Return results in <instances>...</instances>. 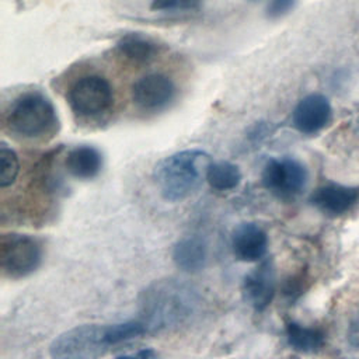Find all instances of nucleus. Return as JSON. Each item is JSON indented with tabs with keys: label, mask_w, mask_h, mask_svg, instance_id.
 I'll use <instances>...</instances> for the list:
<instances>
[{
	"label": "nucleus",
	"mask_w": 359,
	"mask_h": 359,
	"mask_svg": "<svg viewBox=\"0 0 359 359\" xmlns=\"http://www.w3.org/2000/svg\"><path fill=\"white\" fill-rule=\"evenodd\" d=\"M147 332L137 318L116 324H84L62 332L49 348L52 359H100L112 346Z\"/></svg>",
	"instance_id": "obj_1"
},
{
	"label": "nucleus",
	"mask_w": 359,
	"mask_h": 359,
	"mask_svg": "<svg viewBox=\"0 0 359 359\" xmlns=\"http://www.w3.org/2000/svg\"><path fill=\"white\" fill-rule=\"evenodd\" d=\"M196 290L178 279H161L151 283L140 297V321L149 331L177 328L196 313Z\"/></svg>",
	"instance_id": "obj_2"
},
{
	"label": "nucleus",
	"mask_w": 359,
	"mask_h": 359,
	"mask_svg": "<svg viewBox=\"0 0 359 359\" xmlns=\"http://www.w3.org/2000/svg\"><path fill=\"white\" fill-rule=\"evenodd\" d=\"M210 156L199 149H189L163 158L154 168V182L168 202H181L192 195L206 180L212 164Z\"/></svg>",
	"instance_id": "obj_3"
},
{
	"label": "nucleus",
	"mask_w": 359,
	"mask_h": 359,
	"mask_svg": "<svg viewBox=\"0 0 359 359\" xmlns=\"http://www.w3.org/2000/svg\"><path fill=\"white\" fill-rule=\"evenodd\" d=\"M57 123L53 104L41 93L20 95L7 112L8 129L25 139H39L50 135Z\"/></svg>",
	"instance_id": "obj_4"
},
{
	"label": "nucleus",
	"mask_w": 359,
	"mask_h": 359,
	"mask_svg": "<svg viewBox=\"0 0 359 359\" xmlns=\"http://www.w3.org/2000/svg\"><path fill=\"white\" fill-rule=\"evenodd\" d=\"M39 240L28 234L7 233L0 240V268L4 276L21 279L32 273L42 262Z\"/></svg>",
	"instance_id": "obj_5"
},
{
	"label": "nucleus",
	"mask_w": 359,
	"mask_h": 359,
	"mask_svg": "<svg viewBox=\"0 0 359 359\" xmlns=\"http://www.w3.org/2000/svg\"><path fill=\"white\" fill-rule=\"evenodd\" d=\"M306 165L293 157L269 158L262 170V185L280 201H293L307 184Z\"/></svg>",
	"instance_id": "obj_6"
},
{
	"label": "nucleus",
	"mask_w": 359,
	"mask_h": 359,
	"mask_svg": "<svg viewBox=\"0 0 359 359\" xmlns=\"http://www.w3.org/2000/svg\"><path fill=\"white\" fill-rule=\"evenodd\" d=\"M67 101L76 115L81 118H97L111 109L114 93L105 77L88 74L77 79L70 86Z\"/></svg>",
	"instance_id": "obj_7"
},
{
	"label": "nucleus",
	"mask_w": 359,
	"mask_h": 359,
	"mask_svg": "<svg viewBox=\"0 0 359 359\" xmlns=\"http://www.w3.org/2000/svg\"><path fill=\"white\" fill-rule=\"evenodd\" d=\"M174 81L161 73H150L132 86V101L143 111H160L175 97Z\"/></svg>",
	"instance_id": "obj_8"
},
{
	"label": "nucleus",
	"mask_w": 359,
	"mask_h": 359,
	"mask_svg": "<svg viewBox=\"0 0 359 359\" xmlns=\"http://www.w3.org/2000/svg\"><path fill=\"white\" fill-rule=\"evenodd\" d=\"M275 279V266L269 258L250 271L244 276L241 285L245 303H248L255 311H264L273 299L276 287Z\"/></svg>",
	"instance_id": "obj_9"
},
{
	"label": "nucleus",
	"mask_w": 359,
	"mask_h": 359,
	"mask_svg": "<svg viewBox=\"0 0 359 359\" xmlns=\"http://www.w3.org/2000/svg\"><path fill=\"white\" fill-rule=\"evenodd\" d=\"M331 104L323 94H309L294 107L293 126L304 135H314L324 129L331 119Z\"/></svg>",
	"instance_id": "obj_10"
},
{
	"label": "nucleus",
	"mask_w": 359,
	"mask_h": 359,
	"mask_svg": "<svg viewBox=\"0 0 359 359\" xmlns=\"http://www.w3.org/2000/svg\"><path fill=\"white\" fill-rule=\"evenodd\" d=\"M310 202L328 216H339L359 202V188L330 182L318 187L311 194Z\"/></svg>",
	"instance_id": "obj_11"
},
{
	"label": "nucleus",
	"mask_w": 359,
	"mask_h": 359,
	"mask_svg": "<svg viewBox=\"0 0 359 359\" xmlns=\"http://www.w3.org/2000/svg\"><path fill=\"white\" fill-rule=\"evenodd\" d=\"M268 248V236L257 223H241L231 234V250L234 257L243 262L262 259Z\"/></svg>",
	"instance_id": "obj_12"
},
{
	"label": "nucleus",
	"mask_w": 359,
	"mask_h": 359,
	"mask_svg": "<svg viewBox=\"0 0 359 359\" xmlns=\"http://www.w3.org/2000/svg\"><path fill=\"white\" fill-rule=\"evenodd\" d=\"M65 165L72 177L77 180H93L101 171L102 156L93 146H77L67 153Z\"/></svg>",
	"instance_id": "obj_13"
},
{
	"label": "nucleus",
	"mask_w": 359,
	"mask_h": 359,
	"mask_svg": "<svg viewBox=\"0 0 359 359\" xmlns=\"http://www.w3.org/2000/svg\"><path fill=\"white\" fill-rule=\"evenodd\" d=\"M172 259L180 269L185 272H198L206 264L208 247L198 236L184 237L174 245Z\"/></svg>",
	"instance_id": "obj_14"
},
{
	"label": "nucleus",
	"mask_w": 359,
	"mask_h": 359,
	"mask_svg": "<svg viewBox=\"0 0 359 359\" xmlns=\"http://www.w3.org/2000/svg\"><path fill=\"white\" fill-rule=\"evenodd\" d=\"M287 344L297 352L313 353L321 349L325 341L323 330L317 327H306L296 321H287L285 327Z\"/></svg>",
	"instance_id": "obj_15"
},
{
	"label": "nucleus",
	"mask_w": 359,
	"mask_h": 359,
	"mask_svg": "<svg viewBox=\"0 0 359 359\" xmlns=\"http://www.w3.org/2000/svg\"><path fill=\"white\" fill-rule=\"evenodd\" d=\"M116 48L121 56L133 63H144L150 60L156 52L154 43L139 34H128L122 36Z\"/></svg>",
	"instance_id": "obj_16"
},
{
	"label": "nucleus",
	"mask_w": 359,
	"mask_h": 359,
	"mask_svg": "<svg viewBox=\"0 0 359 359\" xmlns=\"http://www.w3.org/2000/svg\"><path fill=\"white\" fill-rule=\"evenodd\" d=\"M241 178L240 168L229 161L212 163L206 174V181L216 191H231L240 185Z\"/></svg>",
	"instance_id": "obj_17"
},
{
	"label": "nucleus",
	"mask_w": 359,
	"mask_h": 359,
	"mask_svg": "<svg viewBox=\"0 0 359 359\" xmlns=\"http://www.w3.org/2000/svg\"><path fill=\"white\" fill-rule=\"evenodd\" d=\"M20 172V161L17 153L7 147V144L0 146V187L6 188L11 185Z\"/></svg>",
	"instance_id": "obj_18"
},
{
	"label": "nucleus",
	"mask_w": 359,
	"mask_h": 359,
	"mask_svg": "<svg viewBox=\"0 0 359 359\" xmlns=\"http://www.w3.org/2000/svg\"><path fill=\"white\" fill-rule=\"evenodd\" d=\"M296 0H269L266 6V17L271 20L280 18L293 10Z\"/></svg>",
	"instance_id": "obj_19"
},
{
	"label": "nucleus",
	"mask_w": 359,
	"mask_h": 359,
	"mask_svg": "<svg viewBox=\"0 0 359 359\" xmlns=\"http://www.w3.org/2000/svg\"><path fill=\"white\" fill-rule=\"evenodd\" d=\"M114 359H161L160 355L150 348H144V349H139L136 352H130V353H125V355H119Z\"/></svg>",
	"instance_id": "obj_20"
},
{
	"label": "nucleus",
	"mask_w": 359,
	"mask_h": 359,
	"mask_svg": "<svg viewBox=\"0 0 359 359\" xmlns=\"http://www.w3.org/2000/svg\"><path fill=\"white\" fill-rule=\"evenodd\" d=\"M180 0H151L150 8L154 11H174L178 10Z\"/></svg>",
	"instance_id": "obj_21"
},
{
	"label": "nucleus",
	"mask_w": 359,
	"mask_h": 359,
	"mask_svg": "<svg viewBox=\"0 0 359 359\" xmlns=\"http://www.w3.org/2000/svg\"><path fill=\"white\" fill-rule=\"evenodd\" d=\"M202 6V0H180L178 10L181 11H196Z\"/></svg>",
	"instance_id": "obj_22"
},
{
	"label": "nucleus",
	"mask_w": 359,
	"mask_h": 359,
	"mask_svg": "<svg viewBox=\"0 0 359 359\" xmlns=\"http://www.w3.org/2000/svg\"><path fill=\"white\" fill-rule=\"evenodd\" d=\"M282 359H297L296 356H287V358H282Z\"/></svg>",
	"instance_id": "obj_23"
}]
</instances>
